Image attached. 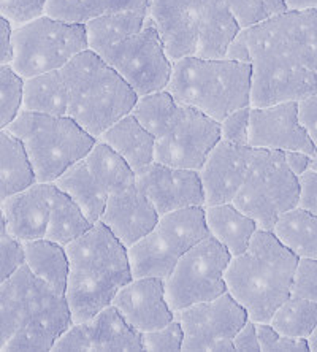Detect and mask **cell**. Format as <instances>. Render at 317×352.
I'll list each match as a JSON object with an SVG mask.
<instances>
[{
	"mask_svg": "<svg viewBox=\"0 0 317 352\" xmlns=\"http://www.w3.org/2000/svg\"><path fill=\"white\" fill-rule=\"evenodd\" d=\"M24 78L10 64H0V131L12 124L23 110Z\"/></svg>",
	"mask_w": 317,
	"mask_h": 352,
	"instance_id": "37",
	"label": "cell"
},
{
	"mask_svg": "<svg viewBox=\"0 0 317 352\" xmlns=\"http://www.w3.org/2000/svg\"><path fill=\"white\" fill-rule=\"evenodd\" d=\"M290 295L317 303V261H313V258H298Z\"/></svg>",
	"mask_w": 317,
	"mask_h": 352,
	"instance_id": "44",
	"label": "cell"
},
{
	"mask_svg": "<svg viewBox=\"0 0 317 352\" xmlns=\"http://www.w3.org/2000/svg\"><path fill=\"white\" fill-rule=\"evenodd\" d=\"M232 10L241 29L285 12L283 0H221Z\"/></svg>",
	"mask_w": 317,
	"mask_h": 352,
	"instance_id": "38",
	"label": "cell"
},
{
	"mask_svg": "<svg viewBox=\"0 0 317 352\" xmlns=\"http://www.w3.org/2000/svg\"><path fill=\"white\" fill-rule=\"evenodd\" d=\"M251 72L241 60L190 56L171 62L167 91L181 105L221 122L238 108L251 107Z\"/></svg>",
	"mask_w": 317,
	"mask_h": 352,
	"instance_id": "6",
	"label": "cell"
},
{
	"mask_svg": "<svg viewBox=\"0 0 317 352\" xmlns=\"http://www.w3.org/2000/svg\"><path fill=\"white\" fill-rule=\"evenodd\" d=\"M54 352H140L142 333L110 303L92 318L72 324L53 344Z\"/></svg>",
	"mask_w": 317,
	"mask_h": 352,
	"instance_id": "15",
	"label": "cell"
},
{
	"mask_svg": "<svg viewBox=\"0 0 317 352\" xmlns=\"http://www.w3.org/2000/svg\"><path fill=\"white\" fill-rule=\"evenodd\" d=\"M227 59L251 65L252 108L316 94L317 10H285L241 29Z\"/></svg>",
	"mask_w": 317,
	"mask_h": 352,
	"instance_id": "1",
	"label": "cell"
},
{
	"mask_svg": "<svg viewBox=\"0 0 317 352\" xmlns=\"http://www.w3.org/2000/svg\"><path fill=\"white\" fill-rule=\"evenodd\" d=\"M69 94L61 70L25 78L23 86V110L67 116Z\"/></svg>",
	"mask_w": 317,
	"mask_h": 352,
	"instance_id": "30",
	"label": "cell"
},
{
	"mask_svg": "<svg viewBox=\"0 0 317 352\" xmlns=\"http://www.w3.org/2000/svg\"><path fill=\"white\" fill-rule=\"evenodd\" d=\"M178 107L179 103L175 100L173 96L167 89H164L138 97L132 115L149 133H153L155 140H159L168 131Z\"/></svg>",
	"mask_w": 317,
	"mask_h": 352,
	"instance_id": "36",
	"label": "cell"
},
{
	"mask_svg": "<svg viewBox=\"0 0 317 352\" xmlns=\"http://www.w3.org/2000/svg\"><path fill=\"white\" fill-rule=\"evenodd\" d=\"M97 54L121 75L138 97L167 89L171 60L149 14L138 32Z\"/></svg>",
	"mask_w": 317,
	"mask_h": 352,
	"instance_id": "12",
	"label": "cell"
},
{
	"mask_svg": "<svg viewBox=\"0 0 317 352\" xmlns=\"http://www.w3.org/2000/svg\"><path fill=\"white\" fill-rule=\"evenodd\" d=\"M111 305L140 333L153 332L175 319L165 298L164 279L155 276L132 278L116 292Z\"/></svg>",
	"mask_w": 317,
	"mask_h": 352,
	"instance_id": "19",
	"label": "cell"
},
{
	"mask_svg": "<svg viewBox=\"0 0 317 352\" xmlns=\"http://www.w3.org/2000/svg\"><path fill=\"white\" fill-rule=\"evenodd\" d=\"M204 7L205 0H149L148 14L171 62L195 56Z\"/></svg>",
	"mask_w": 317,
	"mask_h": 352,
	"instance_id": "18",
	"label": "cell"
},
{
	"mask_svg": "<svg viewBox=\"0 0 317 352\" xmlns=\"http://www.w3.org/2000/svg\"><path fill=\"white\" fill-rule=\"evenodd\" d=\"M149 0H48L46 13L67 23L86 24L91 19L119 12L148 13Z\"/></svg>",
	"mask_w": 317,
	"mask_h": 352,
	"instance_id": "28",
	"label": "cell"
},
{
	"mask_svg": "<svg viewBox=\"0 0 317 352\" xmlns=\"http://www.w3.org/2000/svg\"><path fill=\"white\" fill-rule=\"evenodd\" d=\"M12 25L7 19L0 16V64H10L12 62Z\"/></svg>",
	"mask_w": 317,
	"mask_h": 352,
	"instance_id": "49",
	"label": "cell"
},
{
	"mask_svg": "<svg viewBox=\"0 0 317 352\" xmlns=\"http://www.w3.org/2000/svg\"><path fill=\"white\" fill-rule=\"evenodd\" d=\"M135 186L148 197L159 217L192 206H205L204 188L197 170L154 162L135 175Z\"/></svg>",
	"mask_w": 317,
	"mask_h": 352,
	"instance_id": "16",
	"label": "cell"
},
{
	"mask_svg": "<svg viewBox=\"0 0 317 352\" xmlns=\"http://www.w3.org/2000/svg\"><path fill=\"white\" fill-rule=\"evenodd\" d=\"M48 0H0V16L8 21L12 29L32 23L46 13Z\"/></svg>",
	"mask_w": 317,
	"mask_h": 352,
	"instance_id": "39",
	"label": "cell"
},
{
	"mask_svg": "<svg viewBox=\"0 0 317 352\" xmlns=\"http://www.w3.org/2000/svg\"><path fill=\"white\" fill-rule=\"evenodd\" d=\"M221 140V126L197 108L181 105L164 137L155 140V162L199 170Z\"/></svg>",
	"mask_w": 317,
	"mask_h": 352,
	"instance_id": "13",
	"label": "cell"
},
{
	"mask_svg": "<svg viewBox=\"0 0 317 352\" xmlns=\"http://www.w3.org/2000/svg\"><path fill=\"white\" fill-rule=\"evenodd\" d=\"M249 122H251V107L238 108L219 122L222 142L249 146Z\"/></svg>",
	"mask_w": 317,
	"mask_h": 352,
	"instance_id": "42",
	"label": "cell"
},
{
	"mask_svg": "<svg viewBox=\"0 0 317 352\" xmlns=\"http://www.w3.org/2000/svg\"><path fill=\"white\" fill-rule=\"evenodd\" d=\"M83 160L89 168L91 175L108 194L135 184V172L131 165L100 140H96V143L92 144L89 153Z\"/></svg>",
	"mask_w": 317,
	"mask_h": 352,
	"instance_id": "33",
	"label": "cell"
},
{
	"mask_svg": "<svg viewBox=\"0 0 317 352\" xmlns=\"http://www.w3.org/2000/svg\"><path fill=\"white\" fill-rule=\"evenodd\" d=\"M298 257L270 230L259 229L246 251L233 256L226 270L227 292L254 322H270L290 297Z\"/></svg>",
	"mask_w": 317,
	"mask_h": 352,
	"instance_id": "4",
	"label": "cell"
},
{
	"mask_svg": "<svg viewBox=\"0 0 317 352\" xmlns=\"http://www.w3.org/2000/svg\"><path fill=\"white\" fill-rule=\"evenodd\" d=\"M283 153H284V159H285V164H287V167L292 170L294 175H297L298 178L306 172V170H309L313 156H309V154H306L303 151H283Z\"/></svg>",
	"mask_w": 317,
	"mask_h": 352,
	"instance_id": "48",
	"label": "cell"
},
{
	"mask_svg": "<svg viewBox=\"0 0 317 352\" xmlns=\"http://www.w3.org/2000/svg\"><path fill=\"white\" fill-rule=\"evenodd\" d=\"M148 13L140 12H119L105 14V16L91 19L85 24L87 48L94 53H100L118 41L131 37L143 28Z\"/></svg>",
	"mask_w": 317,
	"mask_h": 352,
	"instance_id": "34",
	"label": "cell"
},
{
	"mask_svg": "<svg viewBox=\"0 0 317 352\" xmlns=\"http://www.w3.org/2000/svg\"><path fill=\"white\" fill-rule=\"evenodd\" d=\"M287 10L305 12V10H317V0H283Z\"/></svg>",
	"mask_w": 317,
	"mask_h": 352,
	"instance_id": "50",
	"label": "cell"
},
{
	"mask_svg": "<svg viewBox=\"0 0 317 352\" xmlns=\"http://www.w3.org/2000/svg\"><path fill=\"white\" fill-rule=\"evenodd\" d=\"M74 324L65 295L28 265L0 284V352H46Z\"/></svg>",
	"mask_w": 317,
	"mask_h": 352,
	"instance_id": "2",
	"label": "cell"
},
{
	"mask_svg": "<svg viewBox=\"0 0 317 352\" xmlns=\"http://www.w3.org/2000/svg\"><path fill=\"white\" fill-rule=\"evenodd\" d=\"M309 168L313 170V172L317 173V151H316V154L313 156V160H311V167Z\"/></svg>",
	"mask_w": 317,
	"mask_h": 352,
	"instance_id": "53",
	"label": "cell"
},
{
	"mask_svg": "<svg viewBox=\"0 0 317 352\" xmlns=\"http://www.w3.org/2000/svg\"><path fill=\"white\" fill-rule=\"evenodd\" d=\"M316 80H317V70H316Z\"/></svg>",
	"mask_w": 317,
	"mask_h": 352,
	"instance_id": "54",
	"label": "cell"
},
{
	"mask_svg": "<svg viewBox=\"0 0 317 352\" xmlns=\"http://www.w3.org/2000/svg\"><path fill=\"white\" fill-rule=\"evenodd\" d=\"M92 226V222L75 204V200L54 186L53 194H51L50 219L45 238L57 245L67 246L76 238L85 235Z\"/></svg>",
	"mask_w": 317,
	"mask_h": 352,
	"instance_id": "31",
	"label": "cell"
},
{
	"mask_svg": "<svg viewBox=\"0 0 317 352\" xmlns=\"http://www.w3.org/2000/svg\"><path fill=\"white\" fill-rule=\"evenodd\" d=\"M97 140L113 148L131 165L135 175L155 160V137L137 121L132 113L114 122Z\"/></svg>",
	"mask_w": 317,
	"mask_h": 352,
	"instance_id": "24",
	"label": "cell"
},
{
	"mask_svg": "<svg viewBox=\"0 0 317 352\" xmlns=\"http://www.w3.org/2000/svg\"><path fill=\"white\" fill-rule=\"evenodd\" d=\"M235 351L238 352H261V344H259L257 335V322L248 319L243 324V327L238 330L237 335L232 338Z\"/></svg>",
	"mask_w": 317,
	"mask_h": 352,
	"instance_id": "47",
	"label": "cell"
},
{
	"mask_svg": "<svg viewBox=\"0 0 317 352\" xmlns=\"http://www.w3.org/2000/svg\"><path fill=\"white\" fill-rule=\"evenodd\" d=\"M306 343H308L309 352H317V324L313 329V332H311L308 338H306Z\"/></svg>",
	"mask_w": 317,
	"mask_h": 352,
	"instance_id": "51",
	"label": "cell"
},
{
	"mask_svg": "<svg viewBox=\"0 0 317 352\" xmlns=\"http://www.w3.org/2000/svg\"><path fill=\"white\" fill-rule=\"evenodd\" d=\"M24 265V243L10 235L0 238V284L12 278Z\"/></svg>",
	"mask_w": 317,
	"mask_h": 352,
	"instance_id": "43",
	"label": "cell"
},
{
	"mask_svg": "<svg viewBox=\"0 0 317 352\" xmlns=\"http://www.w3.org/2000/svg\"><path fill=\"white\" fill-rule=\"evenodd\" d=\"M210 236L204 206L171 211L159 217L154 229L127 250L132 278L165 279L181 256Z\"/></svg>",
	"mask_w": 317,
	"mask_h": 352,
	"instance_id": "10",
	"label": "cell"
},
{
	"mask_svg": "<svg viewBox=\"0 0 317 352\" xmlns=\"http://www.w3.org/2000/svg\"><path fill=\"white\" fill-rule=\"evenodd\" d=\"M8 235L7 234V224H5V217L2 214V210H0V238Z\"/></svg>",
	"mask_w": 317,
	"mask_h": 352,
	"instance_id": "52",
	"label": "cell"
},
{
	"mask_svg": "<svg viewBox=\"0 0 317 352\" xmlns=\"http://www.w3.org/2000/svg\"><path fill=\"white\" fill-rule=\"evenodd\" d=\"M69 258L65 300L72 320L83 322L111 303L132 279L127 248L100 221L65 246Z\"/></svg>",
	"mask_w": 317,
	"mask_h": 352,
	"instance_id": "3",
	"label": "cell"
},
{
	"mask_svg": "<svg viewBox=\"0 0 317 352\" xmlns=\"http://www.w3.org/2000/svg\"><path fill=\"white\" fill-rule=\"evenodd\" d=\"M249 146L274 151H303L314 156L317 148L301 126L298 102L252 108L249 122Z\"/></svg>",
	"mask_w": 317,
	"mask_h": 352,
	"instance_id": "17",
	"label": "cell"
},
{
	"mask_svg": "<svg viewBox=\"0 0 317 352\" xmlns=\"http://www.w3.org/2000/svg\"><path fill=\"white\" fill-rule=\"evenodd\" d=\"M61 72L69 94L67 116L94 138L131 115L138 100L137 92L121 75L91 50L75 56Z\"/></svg>",
	"mask_w": 317,
	"mask_h": 352,
	"instance_id": "5",
	"label": "cell"
},
{
	"mask_svg": "<svg viewBox=\"0 0 317 352\" xmlns=\"http://www.w3.org/2000/svg\"><path fill=\"white\" fill-rule=\"evenodd\" d=\"M268 324L279 335L308 338L317 324V303L290 295L284 303L279 305Z\"/></svg>",
	"mask_w": 317,
	"mask_h": 352,
	"instance_id": "35",
	"label": "cell"
},
{
	"mask_svg": "<svg viewBox=\"0 0 317 352\" xmlns=\"http://www.w3.org/2000/svg\"><path fill=\"white\" fill-rule=\"evenodd\" d=\"M183 329L181 351L208 352L219 340H232L249 319L244 309L230 294L226 292L208 302L190 305L175 313Z\"/></svg>",
	"mask_w": 317,
	"mask_h": 352,
	"instance_id": "14",
	"label": "cell"
},
{
	"mask_svg": "<svg viewBox=\"0 0 317 352\" xmlns=\"http://www.w3.org/2000/svg\"><path fill=\"white\" fill-rule=\"evenodd\" d=\"M300 199L298 206L301 210L309 211L317 216V173L313 170H306L300 176Z\"/></svg>",
	"mask_w": 317,
	"mask_h": 352,
	"instance_id": "45",
	"label": "cell"
},
{
	"mask_svg": "<svg viewBox=\"0 0 317 352\" xmlns=\"http://www.w3.org/2000/svg\"><path fill=\"white\" fill-rule=\"evenodd\" d=\"M54 183H34L0 201L7 234L21 243L45 238Z\"/></svg>",
	"mask_w": 317,
	"mask_h": 352,
	"instance_id": "22",
	"label": "cell"
},
{
	"mask_svg": "<svg viewBox=\"0 0 317 352\" xmlns=\"http://www.w3.org/2000/svg\"><path fill=\"white\" fill-rule=\"evenodd\" d=\"M251 153V146L217 142L199 170L205 206L232 204L246 176Z\"/></svg>",
	"mask_w": 317,
	"mask_h": 352,
	"instance_id": "20",
	"label": "cell"
},
{
	"mask_svg": "<svg viewBox=\"0 0 317 352\" xmlns=\"http://www.w3.org/2000/svg\"><path fill=\"white\" fill-rule=\"evenodd\" d=\"M273 234L285 248L298 258L317 261V216L297 208L279 217L273 227Z\"/></svg>",
	"mask_w": 317,
	"mask_h": 352,
	"instance_id": "32",
	"label": "cell"
},
{
	"mask_svg": "<svg viewBox=\"0 0 317 352\" xmlns=\"http://www.w3.org/2000/svg\"><path fill=\"white\" fill-rule=\"evenodd\" d=\"M204 211L210 236L219 241L228 254L233 257L246 251L249 241L259 230L252 217L244 214L233 204L204 206Z\"/></svg>",
	"mask_w": 317,
	"mask_h": 352,
	"instance_id": "25",
	"label": "cell"
},
{
	"mask_svg": "<svg viewBox=\"0 0 317 352\" xmlns=\"http://www.w3.org/2000/svg\"><path fill=\"white\" fill-rule=\"evenodd\" d=\"M300 179L287 167L283 151L252 148L248 172L232 204L252 217L261 230H273L278 219L297 208Z\"/></svg>",
	"mask_w": 317,
	"mask_h": 352,
	"instance_id": "8",
	"label": "cell"
},
{
	"mask_svg": "<svg viewBox=\"0 0 317 352\" xmlns=\"http://www.w3.org/2000/svg\"><path fill=\"white\" fill-rule=\"evenodd\" d=\"M85 159V157H83ZM78 160L54 181L56 188L69 194L75 204L83 210L92 224L100 221L105 210L108 192L98 184V181L91 175L85 160Z\"/></svg>",
	"mask_w": 317,
	"mask_h": 352,
	"instance_id": "27",
	"label": "cell"
},
{
	"mask_svg": "<svg viewBox=\"0 0 317 352\" xmlns=\"http://www.w3.org/2000/svg\"><path fill=\"white\" fill-rule=\"evenodd\" d=\"M37 183L35 172L21 140L8 131H0V201Z\"/></svg>",
	"mask_w": 317,
	"mask_h": 352,
	"instance_id": "26",
	"label": "cell"
},
{
	"mask_svg": "<svg viewBox=\"0 0 317 352\" xmlns=\"http://www.w3.org/2000/svg\"><path fill=\"white\" fill-rule=\"evenodd\" d=\"M184 333L178 319H173L164 327L142 333L143 351L148 352H178L183 346Z\"/></svg>",
	"mask_w": 317,
	"mask_h": 352,
	"instance_id": "40",
	"label": "cell"
},
{
	"mask_svg": "<svg viewBox=\"0 0 317 352\" xmlns=\"http://www.w3.org/2000/svg\"><path fill=\"white\" fill-rule=\"evenodd\" d=\"M240 30V23L224 2L205 0L195 58L226 59L228 48Z\"/></svg>",
	"mask_w": 317,
	"mask_h": 352,
	"instance_id": "23",
	"label": "cell"
},
{
	"mask_svg": "<svg viewBox=\"0 0 317 352\" xmlns=\"http://www.w3.org/2000/svg\"><path fill=\"white\" fill-rule=\"evenodd\" d=\"M7 129L23 142L39 183H54L97 140L70 116L28 110H21Z\"/></svg>",
	"mask_w": 317,
	"mask_h": 352,
	"instance_id": "7",
	"label": "cell"
},
{
	"mask_svg": "<svg viewBox=\"0 0 317 352\" xmlns=\"http://www.w3.org/2000/svg\"><path fill=\"white\" fill-rule=\"evenodd\" d=\"M298 118L317 148V92L298 102Z\"/></svg>",
	"mask_w": 317,
	"mask_h": 352,
	"instance_id": "46",
	"label": "cell"
},
{
	"mask_svg": "<svg viewBox=\"0 0 317 352\" xmlns=\"http://www.w3.org/2000/svg\"><path fill=\"white\" fill-rule=\"evenodd\" d=\"M261 352H309L306 338L279 335L268 322H257Z\"/></svg>",
	"mask_w": 317,
	"mask_h": 352,
	"instance_id": "41",
	"label": "cell"
},
{
	"mask_svg": "<svg viewBox=\"0 0 317 352\" xmlns=\"http://www.w3.org/2000/svg\"><path fill=\"white\" fill-rule=\"evenodd\" d=\"M230 258L226 248L212 236L204 238L184 252L164 279L165 298L171 311L176 313L226 294L224 276Z\"/></svg>",
	"mask_w": 317,
	"mask_h": 352,
	"instance_id": "11",
	"label": "cell"
},
{
	"mask_svg": "<svg viewBox=\"0 0 317 352\" xmlns=\"http://www.w3.org/2000/svg\"><path fill=\"white\" fill-rule=\"evenodd\" d=\"M25 265L35 276L45 281L59 294L65 292L67 278H69V258H67L65 246L48 240L25 241Z\"/></svg>",
	"mask_w": 317,
	"mask_h": 352,
	"instance_id": "29",
	"label": "cell"
},
{
	"mask_svg": "<svg viewBox=\"0 0 317 352\" xmlns=\"http://www.w3.org/2000/svg\"><path fill=\"white\" fill-rule=\"evenodd\" d=\"M157 221L159 214L154 205L135 184L108 194L105 210L100 217L102 224L127 250L148 235Z\"/></svg>",
	"mask_w": 317,
	"mask_h": 352,
	"instance_id": "21",
	"label": "cell"
},
{
	"mask_svg": "<svg viewBox=\"0 0 317 352\" xmlns=\"http://www.w3.org/2000/svg\"><path fill=\"white\" fill-rule=\"evenodd\" d=\"M10 65L23 78H32L62 67L87 48L85 24L67 23L43 14L12 30Z\"/></svg>",
	"mask_w": 317,
	"mask_h": 352,
	"instance_id": "9",
	"label": "cell"
}]
</instances>
